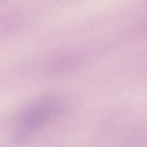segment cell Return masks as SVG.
<instances>
[{
    "mask_svg": "<svg viewBox=\"0 0 147 147\" xmlns=\"http://www.w3.org/2000/svg\"><path fill=\"white\" fill-rule=\"evenodd\" d=\"M61 103L58 98L45 96L32 103L22 115L16 128V138L26 139L52 121L60 111Z\"/></svg>",
    "mask_w": 147,
    "mask_h": 147,
    "instance_id": "1",
    "label": "cell"
}]
</instances>
